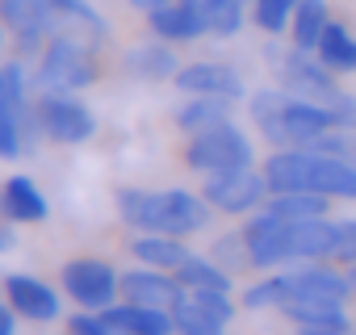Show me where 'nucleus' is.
I'll list each match as a JSON object with an SVG mask.
<instances>
[{
    "instance_id": "obj_10",
    "label": "nucleus",
    "mask_w": 356,
    "mask_h": 335,
    "mask_svg": "<svg viewBox=\"0 0 356 335\" xmlns=\"http://www.w3.org/2000/svg\"><path fill=\"white\" fill-rule=\"evenodd\" d=\"M243 243H248V256H252V268L260 272H281L293 264V252H289V222L277 218L273 210H256L248 214L243 222Z\"/></svg>"
},
{
    "instance_id": "obj_13",
    "label": "nucleus",
    "mask_w": 356,
    "mask_h": 335,
    "mask_svg": "<svg viewBox=\"0 0 356 335\" xmlns=\"http://www.w3.org/2000/svg\"><path fill=\"white\" fill-rule=\"evenodd\" d=\"M189 297V289L176 281V272H163V268H130L122 272V302H138V306H159V310H176Z\"/></svg>"
},
{
    "instance_id": "obj_22",
    "label": "nucleus",
    "mask_w": 356,
    "mask_h": 335,
    "mask_svg": "<svg viewBox=\"0 0 356 335\" xmlns=\"http://www.w3.org/2000/svg\"><path fill=\"white\" fill-rule=\"evenodd\" d=\"M51 9H55V34H67V26L80 30L88 42H101L109 34V22L88 5V0H51Z\"/></svg>"
},
{
    "instance_id": "obj_46",
    "label": "nucleus",
    "mask_w": 356,
    "mask_h": 335,
    "mask_svg": "<svg viewBox=\"0 0 356 335\" xmlns=\"http://www.w3.org/2000/svg\"><path fill=\"white\" fill-rule=\"evenodd\" d=\"M0 285H5V281H0Z\"/></svg>"
},
{
    "instance_id": "obj_28",
    "label": "nucleus",
    "mask_w": 356,
    "mask_h": 335,
    "mask_svg": "<svg viewBox=\"0 0 356 335\" xmlns=\"http://www.w3.org/2000/svg\"><path fill=\"white\" fill-rule=\"evenodd\" d=\"M264 210H273L285 222H306V218H331V197L323 193H268Z\"/></svg>"
},
{
    "instance_id": "obj_27",
    "label": "nucleus",
    "mask_w": 356,
    "mask_h": 335,
    "mask_svg": "<svg viewBox=\"0 0 356 335\" xmlns=\"http://www.w3.org/2000/svg\"><path fill=\"white\" fill-rule=\"evenodd\" d=\"M185 5H193L202 13V22L210 26L214 38H231L248 22V0H185Z\"/></svg>"
},
{
    "instance_id": "obj_43",
    "label": "nucleus",
    "mask_w": 356,
    "mask_h": 335,
    "mask_svg": "<svg viewBox=\"0 0 356 335\" xmlns=\"http://www.w3.org/2000/svg\"><path fill=\"white\" fill-rule=\"evenodd\" d=\"M0 92H9V76H5V63H0Z\"/></svg>"
},
{
    "instance_id": "obj_38",
    "label": "nucleus",
    "mask_w": 356,
    "mask_h": 335,
    "mask_svg": "<svg viewBox=\"0 0 356 335\" xmlns=\"http://www.w3.org/2000/svg\"><path fill=\"white\" fill-rule=\"evenodd\" d=\"M331 117H335V130H356V97L352 92H339L327 101Z\"/></svg>"
},
{
    "instance_id": "obj_12",
    "label": "nucleus",
    "mask_w": 356,
    "mask_h": 335,
    "mask_svg": "<svg viewBox=\"0 0 356 335\" xmlns=\"http://www.w3.org/2000/svg\"><path fill=\"white\" fill-rule=\"evenodd\" d=\"M185 97H222V101H243L248 84L243 76L231 67V63H214V59H202V63H185L172 80Z\"/></svg>"
},
{
    "instance_id": "obj_2",
    "label": "nucleus",
    "mask_w": 356,
    "mask_h": 335,
    "mask_svg": "<svg viewBox=\"0 0 356 335\" xmlns=\"http://www.w3.org/2000/svg\"><path fill=\"white\" fill-rule=\"evenodd\" d=\"M118 214L134 231H155V235H176L189 239L210 227L214 206L202 193L189 189H118Z\"/></svg>"
},
{
    "instance_id": "obj_8",
    "label": "nucleus",
    "mask_w": 356,
    "mask_h": 335,
    "mask_svg": "<svg viewBox=\"0 0 356 335\" xmlns=\"http://www.w3.org/2000/svg\"><path fill=\"white\" fill-rule=\"evenodd\" d=\"M202 197L218 210V214H231V218H248L256 210H264L268 202V181L260 168H239V172H218V177H206L202 185Z\"/></svg>"
},
{
    "instance_id": "obj_14",
    "label": "nucleus",
    "mask_w": 356,
    "mask_h": 335,
    "mask_svg": "<svg viewBox=\"0 0 356 335\" xmlns=\"http://www.w3.org/2000/svg\"><path fill=\"white\" fill-rule=\"evenodd\" d=\"M0 26L26 51H34L55 34V9L51 0H0Z\"/></svg>"
},
{
    "instance_id": "obj_7",
    "label": "nucleus",
    "mask_w": 356,
    "mask_h": 335,
    "mask_svg": "<svg viewBox=\"0 0 356 335\" xmlns=\"http://www.w3.org/2000/svg\"><path fill=\"white\" fill-rule=\"evenodd\" d=\"M63 293L80 306V310H109L118 297H122V277L113 264L97 260V256H80V260H67L63 272Z\"/></svg>"
},
{
    "instance_id": "obj_30",
    "label": "nucleus",
    "mask_w": 356,
    "mask_h": 335,
    "mask_svg": "<svg viewBox=\"0 0 356 335\" xmlns=\"http://www.w3.org/2000/svg\"><path fill=\"white\" fill-rule=\"evenodd\" d=\"M289 302V272H268L243 289V310H281Z\"/></svg>"
},
{
    "instance_id": "obj_31",
    "label": "nucleus",
    "mask_w": 356,
    "mask_h": 335,
    "mask_svg": "<svg viewBox=\"0 0 356 335\" xmlns=\"http://www.w3.org/2000/svg\"><path fill=\"white\" fill-rule=\"evenodd\" d=\"M172 318H176V335H222V331H227V322L214 318V314H210L206 306H197L193 297H185L181 306H176Z\"/></svg>"
},
{
    "instance_id": "obj_37",
    "label": "nucleus",
    "mask_w": 356,
    "mask_h": 335,
    "mask_svg": "<svg viewBox=\"0 0 356 335\" xmlns=\"http://www.w3.org/2000/svg\"><path fill=\"white\" fill-rule=\"evenodd\" d=\"M339 268H352L356 264V218H339V243H335V256H331Z\"/></svg>"
},
{
    "instance_id": "obj_40",
    "label": "nucleus",
    "mask_w": 356,
    "mask_h": 335,
    "mask_svg": "<svg viewBox=\"0 0 356 335\" xmlns=\"http://www.w3.org/2000/svg\"><path fill=\"white\" fill-rule=\"evenodd\" d=\"M0 252H13V222L5 218V210H0Z\"/></svg>"
},
{
    "instance_id": "obj_44",
    "label": "nucleus",
    "mask_w": 356,
    "mask_h": 335,
    "mask_svg": "<svg viewBox=\"0 0 356 335\" xmlns=\"http://www.w3.org/2000/svg\"><path fill=\"white\" fill-rule=\"evenodd\" d=\"M348 281H352V302H356V264L348 268Z\"/></svg>"
},
{
    "instance_id": "obj_41",
    "label": "nucleus",
    "mask_w": 356,
    "mask_h": 335,
    "mask_svg": "<svg viewBox=\"0 0 356 335\" xmlns=\"http://www.w3.org/2000/svg\"><path fill=\"white\" fill-rule=\"evenodd\" d=\"M298 335H352V327H298Z\"/></svg>"
},
{
    "instance_id": "obj_33",
    "label": "nucleus",
    "mask_w": 356,
    "mask_h": 335,
    "mask_svg": "<svg viewBox=\"0 0 356 335\" xmlns=\"http://www.w3.org/2000/svg\"><path fill=\"white\" fill-rule=\"evenodd\" d=\"M214 260H218L231 277L252 268V256H248V243H243V235H239V231H235V235H222V239L214 243Z\"/></svg>"
},
{
    "instance_id": "obj_45",
    "label": "nucleus",
    "mask_w": 356,
    "mask_h": 335,
    "mask_svg": "<svg viewBox=\"0 0 356 335\" xmlns=\"http://www.w3.org/2000/svg\"><path fill=\"white\" fill-rule=\"evenodd\" d=\"M0 47H5V26H0Z\"/></svg>"
},
{
    "instance_id": "obj_1",
    "label": "nucleus",
    "mask_w": 356,
    "mask_h": 335,
    "mask_svg": "<svg viewBox=\"0 0 356 335\" xmlns=\"http://www.w3.org/2000/svg\"><path fill=\"white\" fill-rule=\"evenodd\" d=\"M268 193H323L331 202H356V163L331 159L306 147H281L264 159Z\"/></svg>"
},
{
    "instance_id": "obj_3",
    "label": "nucleus",
    "mask_w": 356,
    "mask_h": 335,
    "mask_svg": "<svg viewBox=\"0 0 356 335\" xmlns=\"http://www.w3.org/2000/svg\"><path fill=\"white\" fill-rule=\"evenodd\" d=\"M248 113H252L256 130L273 142V151H281V147H310L318 134L335 130V117H331L327 105L289 97L285 88H260L248 101Z\"/></svg>"
},
{
    "instance_id": "obj_18",
    "label": "nucleus",
    "mask_w": 356,
    "mask_h": 335,
    "mask_svg": "<svg viewBox=\"0 0 356 335\" xmlns=\"http://www.w3.org/2000/svg\"><path fill=\"white\" fill-rule=\"evenodd\" d=\"M339 243V222L331 218H306V222H289V252L293 264H310V260H331Z\"/></svg>"
},
{
    "instance_id": "obj_16",
    "label": "nucleus",
    "mask_w": 356,
    "mask_h": 335,
    "mask_svg": "<svg viewBox=\"0 0 356 335\" xmlns=\"http://www.w3.org/2000/svg\"><path fill=\"white\" fill-rule=\"evenodd\" d=\"M101 314H105V322L113 327V335H176L172 310H159V306L113 302V306L101 310Z\"/></svg>"
},
{
    "instance_id": "obj_24",
    "label": "nucleus",
    "mask_w": 356,
    "mask_h": 335,
    "mask_svg": "<svg viewBox=\"0 0 356 335\" xmlns=\"http://www.w3.org/2000/svg\"><path fill=\"white\" fill-rule=\"evenodd\" d=\"M281 314L293 327H352L348 322V306L335 302H318V297H289L281 306Z\"/></svg>"
},
{
    "instance_id": "obj_32",
    "label": "nucleus",
    "mask_w": 356,
    "mask_h": 335,
    "mask_svg": "<svg viewBox=\"0 0 356 335\" xmlns=\"http://www.w3.org/2000/svg\"><path fill=\"white\" fill-rule=\"evenodd\" d=\"M302 5V0H252V22L264 30V34H285L289 22H293V9Z\"/></svg>"
},
{
    "instance_id": "obj_9",
    "label": "nucleus",
    "mask_w": 356,
    "mask_h": 335,
    "mask_svg": "<svg viewBox=\"0 0 356 335\" xmlns=\"http://www.w3.org/2000/svg\"><path fill=\"white\" fill-rule=\"evenodd\" d=\"M38 126L59 147H80L97 134V117L76 92H42L38 97Z\"/></svg>"
},
{
    "instance_id": "obj_23",
    "label": "nucleus",
    "mask_w": 356,
    "mask_h": 335,
    "mask_svg": "<svg viewBox=\"0 0 356 335\" xmlns=\"http://www.w3.org/2000/svg\"><path fill=\"white\" fill-rule=\"evenodd\" d=\"M327 26H331L327 0H302V5L293 9V22H289V47H298V51H318Z\"/></svg>"
},
{
    "instance_id": "obj_25",
    "label": "nucleus",
    "mask_w": 356,
    "mask_h": 335,
    "mask_svg": "<svg viewBox=\"0 0 356 335\" xmlns=\"http://www.w3.org/2000/svg\"><path fill=\"white\" fill-rule=\"evenodd\" d=\"M231 105L235 101H222V97H189L181 109H176V126H181L185 134H202L210 126L231 122Z\"/></svg>"
},
{
    "instance_id": "obj_19",
    "label": "nucleus",
    "mask_w": 356,
    "mask_h": 335,
    "mask_svg": "<svg viewBox=\"0 0 356 335\" xmlns=\"http://www.w3.org/2000/svg\"><path fill=\"white\" fill-rule=\"evenodd\" d=\"M0 210H5L9 222H22V227L42 222V218L51 214L47 193H42L30 177H9L5 185H0Z\"/></svg>"
},
{
    "instance_id": "obj_11",
    "label": "nucleus",
    "mask_w": 356,
    "mask_h": 335,
    "mask_svg": "<svg viewBox=\"0 0 356 335\" xmlns=\"http://www.w3.org/2000/svg\"><path fill=\"white\" fill-rule=\"evenodd\" d=\"M285 272H289V297H318V302H335V306L352 302L348 268H339L335 260H310V264H293Z\"/></svg>"
},
{
    "instance_id": "obj_29",
    "label": "nucleus",
    "mask_w": 356,
    "mask_h": 335,
    "mask_svg": "<svg viewBox=\"0 0 356 335\" xmlns=\"http://www.w3.org/2000/svg\"><path fill=\"white\" fill-rule=\"evenodd\" d=\"M176 281H181L189 293H197V289H222V293H231V285H235V277L214 256H189L181 268H176Z\"/></svg>"
},
{
    "instance_id": "obj_47",
    "label": "nucleus",
    "mask_w": 356,
    "mask_h": 335,
    "mask_svg": "<svg viewBox=\"0 0 356 335\" xmlns=\"http://www.w3.org/2000/svg\"><path fill=\"white\" fill-rule=\"evenodd\" d=\"M352 335H356V331H352Z\"/></svg>"
},
{
    "instance_id": "obj_34",
    "label": "nucleus",
    "mask_w": 356,
    "mask_h": 335,
    "mask_svg": "<svg viewBox=\"0 0 356 335\" xmlns=\"http://www.w3.org/2000/svg\"><path fill=\"white\" fill-rule=\"evenodd\" d=\"M306 151H318V155H331V159H348V163H356V130H327V134H318Z\"/></svg>"
},
{
    "instance_id": "obj_36",
    "label": "nucleus",
    "mask_w": 356,
    "mask_h": 335,
    "mask_svg": "<svg viewBox=\"0 0 356 335\" xmlns=\"http://www.w3.org/2000/svg\"><path fill=\"white\" fill-rule=\"evenodd\" d=\"M67 335H113V327L105 322L101 310H76L67 318Z\"/></svg>"
},
{
    "instance_id": "obj_20",
    "label": "nucleus",
    "mask_w": 356,
    "mask_h": 335,
    "mask_svg": "<svg viewBox=\"0 0 356 335\" xmlns=\"http://www.w3.org/2000/svg\"><path fill=\"white\" fill-rule=\"evenodd\" d=\"M130 256L147 268H163V272H176L193 252L185 247V239H176V235H155V231H138L130 239Z\"/></svg>"
},
{
    "instance_id": "obj_21",
    "label": "nucleus",
    "mask_w": 356,
    "mask_h": 335,
    "mask_svg": "<svg viewBox=\"0 0 356 335\" xmlns=\"http://www.w3.org/2000/svg\"><path fill=\"white\" fill-rule=\"evenodd\" d=\"M126 67H130V76H138V80H176V72H181L185 63L176 59L172 42L151 38V42H138V47L126 55Z\"/></svg>"
},
{
    "instance_id": "obj_4",
    "label": "nucleus",
    "mask_w": 356,
    "mask_h": 335,
    "mask_svg": "<svg viewBox=\"0 0 356 335\" xmlns=\"http://www.w3.org/2000/svg\"><path fill=\"white\" fill-rule=\"evenodd\" d=\"M97 76H101V63L92 55V42L80 34H51L34 63L38 92H80L97 84Z\"/></svg>"
},
{
    "instance_id": "obj_26",
    "label": "nucleus",
    "mask_w": 356,
    "mask_h": 335,
    "mask_svg": "<svg viewBox=\"0 0 356 335\" xmlns=\"http://www.w3.org/2000/svg\"><path fill=\"white\" fill-rule=\"evenodd\" d=\"M335 76H352L356 72V34L343 26V22H331L327 30H323V42H318V51H314Z\"/></svg>"
},
{
    "instance_id": "obj_35",
    "label": "nucleus",
    "mask_w": 356,
    "mask_h": 335,
    "mask_svg": "<svg viewBox=\"0 0 356 335\" xmlns=\"http://www.w3.org/2000/svg\"><path fill=\"white\" fill-rule=\"evenodd\" d=\"M189 297H193L197 306H206L214 318H222L227 327H231V318H235V310H239V306L231 302V293H222V289H197V293H189Z\"/></svg>"
},
{
    "instance_id": "obj_42",
    "label": "nucleus",
    "mask_w": 356,
    "mask_h": 335,
    "mask_svg": "<svg viewBox=\"0 0 356 335\" xmlns=\"http://www.w3.org/2000/svg\"><path fill=\"white\" fill-rule=\"evenodd\" d=\"M134 9H143V13H155V9H163V5H172V0H130Z\"/></svg>"
},
{
    "instance_id": "obj_5",
    "label": "nucleus",
    "mask_w": 356,
    "mask_h": 335,
    "mask_svg": "<svg viewBox=\"0 0 356 335\" xmlns=\"http://www.w3.org/2000/svg\"><path fill=\"white\" fill-rule=\"evenodd\" d=\"M185 163L193 168V172H202V177L239 172V168H256V147L235 122H222V126H210L202 134H189Z\"/></svg>"
},
{
    "instance_id": "obj_6",
    "label": "nucleus",
    "mask_w": 356,
    "mask_h": 335,
    "mask_svg": "<svg viewBox=\"0 0 356 335\" xmlns=\"http://www.w3.org/2000/svg\"><path fill=\"white\" fill-rule=\"evenodd\" d=\"M277 76H281V88L289 97H302V101H314V105H327L331 97H339V76L314 55V51H277Z\"/></svg>"
},
{
    "instance_id": "obj_15",
    "label": "nucleus",
    "mask_w": 356,
    "mask_h": 335,
    "mask_svg": "<svg viewBox=\"0 0 356 335\" xmlns=\"http://www.w3.org/2000/svg\"><path fill=\"white\" fill-rule=\"evenodd\" d=\"M0 289H5V302H9L22 318H30V322H55V318L63 314L59 293H55L47 281L30 277V272H9Z\"/></svg>"
},
{
    "instance_id": "obj_17",
    "label": "nucleus",
    "mask_w": 356,
    "mask_h": 335,
    "mask_svg": "<svg viewBox=\"0 0 356 335\" xmlns=\"http://www.w3.org/2000/svg\"><path fill=\"white\" fill-rule=\"evenodd\" d=\"M147 26H151L155 38H163V42H172V47H176V42H197V38L210 34V26L202 22V13H197L193 5H185V0H172V5L147 13Z\"/></svg>"
},
{
    "instance_id": "obj_39",
    "label": "nucleus",
    "mask_w": 356,
    "mask_h": 335,
    "mask_svg": "<svg viewBox=\"0 0 356 335\" xmlns=\"http://www.w3.org/2000/svg\"><path fill=\"white\" fill-rule=\"evenodd\" d=\"M0 335H17V310L9 302H0Z\"/></svg>"
}]
</instances>
